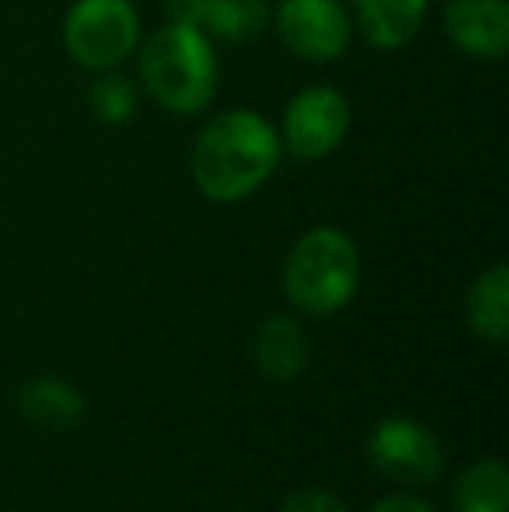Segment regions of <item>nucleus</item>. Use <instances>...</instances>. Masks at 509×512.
<instances>
[{"label":"nucleus","mask_w":509,"mask_h":512,"mask_svg":"<svg viewBox=\"0 0 509 512\" xmlns=\"http://www.w3.org/2000/svg\"><path fill=\"white\" fill-rule=\"evenodd\" d=\"M283 157V140L252 108L213 115L192 147V182L213 203H241L262 189Z\"/></svg>","instance_id":"1"},{"label":"nucleus","mask_w":509,"mask_h":512,"mask_svg":"<svg viewBox=\"0 0 509 512\" xmlns=\"http://www.w3.org/2000/svg\"><path fill=\"white\" fill-rule=\"evenodd\" d=\"M140 77L150 98L175 115H196L217 95L220 67L203 28L168 21L140 49Z\"/></svg>","instance_id":"2"},{"label":"nucleus","mask_w":509,"mask_h":512,"mask_svg":"<svg viewBox=\"0 0 509 512\" xmlns=\"http://www.w3.org/2000/svg\"><path fill=\"white\" fill-rule=\"evenodd\" d=\"M360 283V255L349 234L314 227L293 244L283 269V286L304 314H335L353 300Z\"/></svg>","instance_id":"3"},{"label":"nucleus","mask_w":509,"mask_h":512,"mask_svg":"<svg viewBox=\"0 0 509 512\" xmlns=\"http://www.w3.org/2000/svg\"><path fill=\"white\" fill-rule=\"evenodd\" d=\"M63 46L84 70H112L140 46V14L129 0H77L63 18Z\"/></svg>","instance_id":"4"},{"label":"nucleus","mask_w":509,"mask_h":512,"mask_svg":"<svg viewBox=\"0 0 509 512\" xmlns=\"http://www.w3.org/2000/svg\"><path fill=\"white\" fill-rule=\"evenodd\" d=\"M272 21L283 46L307 63L339 60L353 39V18L339 0H283Z\"/></svg>","instance_id":"5"},{"label":"nucleus","mask_w":509,"mask_h":512,"mask_svg":"<svg viewBox=\"0 0 509 512\" xmlns=\"http://www.w3.org/2000/svg\"><path fill=\"white\" fill-rule=\"evenodd\" d=\"M349 119V102L335 88H304L283 112V147L300 161H321L346 140Z\"/></svg>","instance_id":"6"},{"label":"nucleus","mask_w":509,"mask_h":512,"mask_svg":"<svg viewBox=\"0 0 509 512\" xmlns=\"http://www.w3.org/2000/svg\"><path fill=\"white\" fill-rule=\"evenodd\" d=\"M370 464L405 485H426L443 471V450L429 429L408 418H387L370 436Z\"/></svg>","instance_id":"7"},{"label":"nucleus","mask_w":509,"mask_h":512,"mask_svg":"<svg viewBox=\"0 0 509 512\" xmlns=\"http://www.w3.org/2000/svg\"><path fill=\"white\" fill-rule=\"evenodd\" d=\"M447 39L475 60H503L509 53V4L506 0H450L443 11Z\"/></svg>","instance_id":"8"},{"label":"nucleus","mask_w":509,"mask_h":512,"mask_svg":"<svg viewBox=\"0 0 509 512\" xmlns=\"http://www.w3.org/2000/svg\"><path fill=\"white\" fill-rule=\"evenodd\" d=\"M429 0H353L356 25L377 49H401L419 35Z\"/></svg>","instance_id":"9"},{"label":"nucleus","mask_w":509,"mask_h":512,"mask_svg":"<svg viewBox=\"0 0 509 512\" xmlns=\"http://www.w3.org/2000/svg\"><path fill=\"white\" fill-rule=\"evenodd\" d=\"M255 366L276 384L293 380L307 366V335L290 317H269L255 335Z\"/></svg>","instance_id":"10"},{"label":"nucleus","mask_w":509,"mask_h":512,"mask_svg":"<svg viewBox=\"0 0 509 512\" xmlns=\"http://www.w3.org/2000/svg\"><path fill=\"white\" fill-rule=\"evenodd\" d=\"M18 408L39 429H70L81 422L84 415V398L70 384L56 377H35L21 387Z\"/></svg>","instance_id":"11"},{"label":"nucleus","mask_w":509,"mask_h":512,"mask_svg":"<svg viewBox=\"0 0 509 512\" xmlns=\"http://www.w3.org/2000/svg\"><path fill=\"white\" fill-rule=\"evenodd\" d=\"M471 328L489 342H506L509 335V269L496 265L475 279L468 297Z\"/></svg>","instance_id":"12"},{"label":"nucleus","mask_w":509,"mask_h":512,"mask_svg":"<svg viewBox=\"0 0 509 512\" xmlns=\"http://www.w3.org/2000/svg\"><path fill=\"white\" fill-rule=\"evenodd\" d=\"M272 11L269 0H203L199 28L227 42H252L265 32Z\"/></svg>","instance_id":"13"},{"label":"nucleus","mask_w":509,"mask_h":512,"mask_svg":"<svg viewBox=\"0 0 509 512\" xmlns=\"http://www.w3.org/2000/svg\"><path fill=\"white\" fill-rule=\"evenodd\" d=\"M457 512H506L509 506V474L503 460H482L468 467L454 492Z\"/></svg>","instance_id":"14"},{"label":"nucleus","mask_w":509,"mask_h":512,"mask_svg":"<svg viewBox=\"0 0 509 512\" xmlns=\"http://www.w3.org/2000/svg\"><path fill=\"white\" fill-rule=\"evenodd\" d=\"M91 112L98 115V122L105 126H123V122L133 119L136 112V88L133 81L123 74H105L91 84V95H88Z\"/></svg>","instance_id":"15"},{"label":"nucleus","mask_w":509,"mask_h":512,"mask_svg":"<svg viewBox=\"0 0 509 512\" xmlns=\"http://www.w3.org/2000/svg\"><path fill=\"white\" fill-rule=\"evenodd\" d=\"M283 512H346L335 495L318 492V488H307V492H297L293 499H286Z\"/></svg>","instance_id":"16"},{"label":"nucleus","mask_w":509,"mask_h":512,"mask_svg":"<svg viewBox=\"0 0 509 512\" xmlns=\"http://www.w3.org/2000/svg\"><path fill=\"white\" fill-rule=\"evenodd\" d=\"M374 512H433L422 499H408V495H394V499L377 502Z\"/></svg>","instance_id":"17"}]
</instances>
